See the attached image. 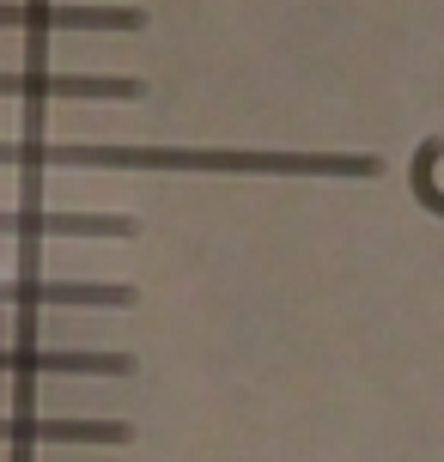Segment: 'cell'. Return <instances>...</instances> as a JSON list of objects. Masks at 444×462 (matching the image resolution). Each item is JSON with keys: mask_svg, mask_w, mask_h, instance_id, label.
Segmentation results:
<instances>
[{"mask_svg": "<svg viewBox=\"0 0 444 462\" xmlns=\"http://www.w3.org/2000/svg\"><path fill=\"white\" fill-rule=\"evenodd\" d=\"M146 86L128 73H0V97H110L128 104Z\"/></svg>", "mask_w": 444, "mask_h": 462, "instance_id": "obj_5", "label": "cell"}, {"mask_svg": "<svg viewBox=\"0 0 444 462\" xmlns=\"http://www.w3.org/2000/svg\"><path fill=\"white\" fill-rule=\"evenodd\" d=\"M141 299L128 280H0V304H92V310H128Z\"/></svg>", "mask_w": 444, "mask_h": 462, "instance_id": "obj_4", "label": "cell"}, {"mask_svg": "<svg viewBox=\"0 0 444 462\" xmlns=\"http://www.w3.org/2000/svg\"><path fill=\"white\" fill-rule=\"evenodd\" d=\"M0 24L24 31H141V6H55V0H0Z\"/></svg>", "mask_w": 444, "mask_h": 462, "instance_id": "obj_3", "label": "cell"}, {"mask_svg": "<svg viewBox=\"0 0 444 462\" xmlns=\"http://www.w3.org/2000/svg\"><path fill=\"white\" fill-rule=\"evenodd\" d=\"M0 171H213V177H384L372 152H262V146H104L0 140Z\"/></svg>", "mask_w": 444, "mask_h": 462, "instance_id": "obj_1", "label": "cell"}, {"mask_svg": "<svg viewBox=\"0 0 444 462\" xmlns=\"http://www.w3.org/2000/svg\"><path fill=\"white\" fill-rule=\"evenodd\" d=\"M439 152H444V140H439V134L421 140V152H414V171H408V189H414V201H421L426 213H439V219H444V189H432V164H439Z\"/></svg>", "mask_w": 444, "mask_h": 462, "instance_id": "obj_8", "label": "cell"}, {"mask_svg": "<svg viewBox=\"0 0 444 462\" xmlns=\"http://www.w3.org/2000/svg\"><path fill=\"white\" fill-rule=\"evenodd\" d=\"M0 237H134L128 213H0Z\"/></svg>", "mask_w": 444, "mask_h": 462, "instance_id": "obj_7", "label": "cell"}, {"mask_svg": "<svg viewBox=\"0 0 444 462\" xmlns=\"http://www.w3.org/2000/svg\"><path fill=\"white\" fill-rule=\"evenodd\" d=\"M0 444H134L128 420H37L13 414L0 420Z\"/></svg>", "mask_w": 444, "mask_h": 462, "instance_id": "obj_6", "label": "cell"}, {"mask_svg": "<svg viewBox=\"0 0 444 462\" xmlns=\"http://www.w3.org/2000/svg\"><path fill=\"white\" fill-rule=\"evenodd\" d=\"M128 353H68V346H0V377H128Z\"/></svg>", "mask_w": 444, "mask_h": 462, "instance_id": "obj_2", "label": "cell"}]
</instances>
